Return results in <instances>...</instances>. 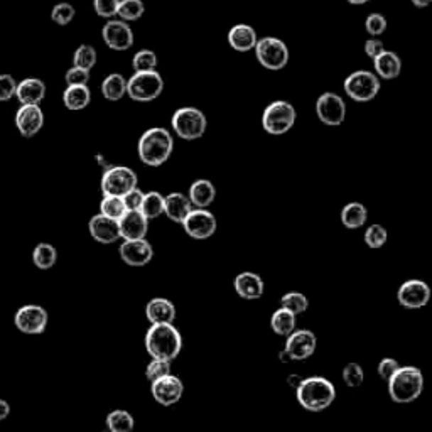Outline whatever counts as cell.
Segmentation results:
<instances>
[{
  "label": "cell",
  "instance_id": "46",
  "mask_svg": "<svg viewBox=\"0 0 432 432\" xmlns=\"http://www.w3.org/2000/svg\"><path fill=\"white\" fill-rule=\"evenodd\" d=\"M120 0H93V9L103 19H112L117 16Z\"/></svg>",
  "mask_w": 432,
  "mask_h": 432
},
{
  "label": "cell",
  "instance_id": "22",
  "mask_svg": "<svg viewBox=\"0 0 432 432\" xmlns=\"http://www.w3.org/2000/svg\"><path fill=\"white\" fill-rule=\"evenodd\" d=\"M235 291L238 297L245 301H255L260 299L265 292L264 279L255 272H242L235 277Z\"/></svg>",
  "mask_w": 432,
  "mask_h": 432
},
{
  "label": "cell",
  "instance_id": "10",
  "mask_svg": "<svg viewBox=\"0 0 432 432\" xmlns=\"http://www.w3.org/2000/svg\"><path fill=\"white\" fill-rule=\"evenodd\" d=\"M135 186H139L137 173L127 166H108L102 176L103 195L124 196Z\"/></svg>",
  "mask_w": 432,
  "mask_h": 432
},
{
  "label": "cell",
  "instance_id": "29",
  "mask_svg": "<svg viewBox=\"0 0 432 432\" xmlns=\"http://www.w3.org/2000/svg\"><path fill=\"white\" fill-rule=\"evenodd\" d=\"M90 102H92V92L88 85H68L63 92V103L71 112L85 110Z\"/></svg>",
  "mask_w": 432,
  "mask_h": 432
},
{
  "label": "cell",
  "instance_id": "37",
  "mask_svg": "<svg viewBox=\"0 0 432 432\" xmlns=\"http://www.w3.org/2000/svg\"><path fill=\"white\" fill-rule=\"evenodd\" d=\"M281 306L282 308L289 309L291 313L296 314V316H299V314H304L306 310H308L309 301H308V297L303 294V292L292 291V292H287V294L282 296Z\"/></svg>",
  "mask_w": 432,
  "mask_h": 432
},
{
  "label": "cell",
  "instance_id": "19",
  "mask_svg": "<svg viewBox=\"0 0 432 432\" xmlns=\"http://www.w3.org/2000/svg\"><path fill=\"white\" fill-rule=\"evenodd\" d=\"M117 222L122 240H137L147 237L148 220L139 210H127Z\"/></svg>",
  "mask_w": 432,
  "mask_h": 432
},
{
  "label": "cell",
  "instance_id": "47",
  "mask_svg": "<svg viewBox=\"0 0 432 432\" xmlns=\"http://www.w3.org/2000/svg\"><path fill=\"white\" fill-rule=\"evenodd\" d=\"M17 81L12 75H0V102H9L16 97Z\"/></svg>",
  "mask_w": 432,
  "mask_h": 432
},
{
  "label": "cell",
  "instance_id": "44",
  "mask_svg": "<svg viewBox=\"0 0 432 432\" xmlns=\"http://www.w3.org/2000/svg\"><path fill=\"white\" fill-rule=\"evenodd\" d=\"M171 373V362L168 360H159V358H152V362L147 364L146 368V378L148 382H156L157 378H162Z\"/></svg>",
  "mask_w": 432,
  "mask_h": 432
},
{
  "label": "cell",
  "instance_id": "31",
  "mask_svg": "<svg viewBox=\"0 0 432 432\" xmlns=\"http://www.w3.org/2000/svg\"><path fill=\"white\" fill-rule=\"evenodd\" d=\"M368 220V210L364 208V205L358 201L348 202L345 206L343 211H341V223L345 225L346 228L350 230H357L362 228Z\"/></svg>",
  "mask_w": 432,
  "mask_h": 432
},
{
  "label": "cell",
  "instance_id": "24",
  "mask_svg": "<svg viewBox=\"0 0 432 432\" xmlns=\"http://www.w3.org/2000/svg\"><path fill=\"white\" fill-rule=\"evenodd\" d=\"M46 97V85L39 78H26L17 83L16 98L21 105H39Z\"/></svg>",
  "mask_w": 432,
  "mask_h": 432
},
{
  "label": "cell",
  "instance_id": "23",
  "mask_svg": "<svg viewBox=\"0 0 432 432\" xmlns=\"http://www.w3.org/2000/svg\"><path fill=\"white\" fill-rule=\"evenodd\" d=\"M176 316V306L166 297H154L146 306V318L151 324H173Z\"/></svg>",
  "mask_w": 432,
  "mask_h": 432
},
{
  "label": "cell",
  "instance_id": "7",
  "mask_svg": "<svg viewBox=\"0 0 432 432\" xmlns=\"http://www.w3.org/2000/svg\"><path fill=\"white\" fill-rule=\"evenodd\" d=\"M296 108L286 100L272 102L262 114V127L270 135H284L294 127Z\"/></svg>",
  "mask_w": 432,
  "mask_h": 432
},
{
  "label": "cell",
  "instance_id": "27",
  "mask_svg": "<svg viewBox=\"0 0 432 432\" xmlns=\"http://www.w3.org/2000/svg\"><path fill=\"white\" fill-rule=\"evenodd\" d=\"M191 210V201L183 193H171V195L164 196V215L168 216L171 222L181 225Z\"/></svg>",
  "mask_w": 432,
  "mask_h": 432
},
{
  "label": "cell",
  "instance_id": "20",
  "mask_svg": "<svg viewBox=\"0 0 432 432\" xmlns=\"http://www.w3.org/2000/svg\"><path fill=\"white\" fill-rule=\"evenodd\" d=\"M90 235L94 242L102 243V245H110L120 240V232H119V222L114 218H108V216L98 213L92 216L88 223Z\"/></svg>",
  "mask_w": 432,
  "mask_h": 432
},
{
  "label": "cell",
  "instance_id": "42",
  "mask_svg": "<svg viewBox=\"0 0 432 432\" xmlns=\"http://www.w3.org/2000/svg\"><path fill=\"white\" fill-rule=\"evenodd\" d=\"M341 375H343L345 385L350 387V389H358L364 382V370L360 363H348L343 368Z\"/></svg>",
  "mask_w": 432,
  "mask_h": 432
},
{
  "label": "cell",
  "instance_id": "36",
  "mask_svg": "<svg viewBox=\"0 0 432 432\" xmlns=\"http://www.w3.org/2000/svg\"><path fill=\"white\" fill-rule=\"evenodd\" d=\"M146 12V6L142 0H120L119 9H117V16L119 19L125 22L139 21Z\"/></svg>",
  "mask_w": 432,
  "mask_h": 432
},
{
  "label": "cell",
  "instance_id": "43",
  "mask_svg": "<svg viewBox=\"0 0 432 432\" xmlns=\"http://www.w3.org/2000/svg\"><path fill=\"white\" fill-rule=\"evenodd\" d=\"M75 16H76L75 7L68 2L56 4L51 11V19L54 24H58V26H68L71 21L75 19Z\"/></svg>",
  "mask_w": 432,
  "mask_h": 432
},
{
  "label": "cell",
  "instance_id": "52",
  "mask_svg": "<svg viewBox=\"0 0 432 432\" xmlns=\"http://www.w3.org/2000/svg\"><path fill=\"white\" fill-rule=\"evenodd\" d=\"M9 414H11V405H9V402H6V400L0 399V421L7 418Z\"/></svg>",
  "mask_w": 432,
  "mask_h": 432
},
{
  "label": "cell",
  "instance_id": "45",
  "mask_svg": "<svg viewBox=\"0 0 432 432\" xmlns=\"http://www.w3.org/2000/svg\"><path fill=\"white\" fill-rule=\"evenodd\" d=\"M364 29H367V33L370 34L372 38H378V36L384 34L387 29V19L384 14H370V16L367 17V21H364Z\"/></svg>",
  "mask_w": 432,
  "mask_h": 432
},
{
  "label": "cell",
  "instance_id": "8",
  "mask_svg": "<svg viewBox=\"0 0 432 432\" xmlns=\"http://www.w3.org/2000/svg\"><path fill=\"white\" fill-rule=\"evenodd\" d=\"M254 51L256 61L265 70L279 71L282 68H286L287 63H289V48H287V44L282 39L272 38V36L256 39Z\"/></svg>",
  "mask_w": 432,
  "mask_h": 432
},
{
  "label": "cell",
  "instance_id": "41",
  "mask_svg": "<svg viewBox=\"0 0 432 432\" xmlns=\"http://www.w3.org/2000/svg\"><path fill=\"white\" fill-rule=\"evenodd\" d=\"M389 233L384 225H370L364 230V243H367L370 249H382L387 243Z\"/></svg>",
  "mask_w": 432,
  "mask_h": 432
},
{
  "label": "cell",
  "instance_id": "30",
  "mask_svg": "<svg viewBox=\"0 0 432 432\" xmlns=\"http://www.w3.org/2000/svg\"><path fill=\"white\" fill-rule=\"evenodd\" d=\"M102 94L108 102H119L127 94V80L124 75L112 73L102 83Z\"/></svg>",
  "mask_w": 432,
  "mask_h": 432
},
{
  "label": "cell",
  "instance_id": "17",
  "mask_svg": "<svg viewBox=\"0 0 432 432\" xmlns=\"http://www.w3.org/2000/svg\"><path fill=\"white\" fill-rule=\"evenodd\" d=\"M103 43L114 51H129L134 46V31L125 21H108L102 29Z\"/></svg>",
  "mask_w": 432,
  "mask_h": 432
},
{
  "label": "cell",
  "instance_id": "26",
  "mask_svg": "<svg viewBox=\"0 0 432 432\" xmlns=\"http://www.w3.org/2000/svg\"><path fill=\"white\" fill-rule=\"evenodd\" d=\"M228 44L238 53H249L255 48L256 31L249 24H237L228 31Z\"/></svg>",
  "mask_w": 432,
  "mask_h": 432
},
{
  "label": "cell",
  "instance_id": "25",
  "mask_svg": "<svg viewBox=\"0 0 432 432\" xmlns=\"http://www.w3.org/2000/svg\"><path fill=\"white\" fill-rule=\"evenodd\" d=\"M373 68H375V75L378 78L395 80L399 78L400 71H402V61H400L397 53L384 49L378 56L373 58Z\"/></svg>",
  "mask_w": 432,
  "mask_h": 432
},
{
  "label": "cell",
  "instance_id": "49",
  "mask_svg": "<svg viewBox=\"0 0 432 432\" xmlns=\"http://www.w3.org/2000/svg\"><path fill=\"white\" fill-rule=\"evenodd\" d=\"M144 195H146V193H144L142 189H139V186H135L130 189V191L125 193V195L122 196V200H124L127 210H141Z\"/></svg>",
  "mask_w": 432,
  "mask_h": 432
},
{
  "label": "cell",
  "instance_id": "28",
  "mask_svg": "<svg viewBox=\"0 0 432 432\" xmlns=\"http://www.w3.org/2000/svg\"><path fill=\"white\" fill-rule=\"evenodd\" d=\"M189 201L196 208H208L216 200V188L208 179H198L189 188Z\"/></svg>",
  "mask_w": 432,
  "mask_h": 432
},
{
  "label": "cell",
  "instance_id": "54",
  "mask_svg": "<svg viewBox=\"0 0 432 432\" xmlns=\"http://www.w3.org/2000/svg\"><path fill=\"white\" fill-rule=\"evenodd\" d=\"M301 380H303V377H299V375H291V377H289V384H291L292 387H294V389H296L297 385L301 384Z\"/></svg>",
  "mask_w": 432,
  "mask_h": 432
},
{
  "label": "cell",
  "instance_id": "34",
  "mask_svg": "<svg viewBox=\"0 0 432 432\" xmlns=\"http://www.w3.org/2000/svg\"><path fill=\"white\" fill-rule=\"evenodd\" d=\"M58 260V252L51 243H39L36 245V249L33 250V262L38 269L40 270H48L54 267Z\"/></svg>",
  "mask_w": 432,
  "mask_h": 432
},
{
  "label": "cell",
  "instance_id": "11",
  "mask_svg": "<svg viewBox=\"0 0 432 432\" xmlns=\"http://www.w3.org/2000/svg\"><path fill=\"white\" fill-rule=\"evenodd\" d=\"M181 225L186 235L195 238V240H206V238L213 237L216 228H218L216 216L208 211V208L191 210Z\"/></svg>",
  "mask_w": 432,
  "mask_h": 432
},
{
  "label": "cell",
  "instance_id": "18",
  "mask_svg": "<svg viewBox=\"0 0 432 432\" xmlns=\"http://www.w3.org/2000/svg\"><path fill=\"white\" fill-rule=\"evenodd\" d=\"M119 254L120 259L130 267H144L154 256V249L146 238H137V240H124Z\"/></svg>",
  "mask_w": 432,
  "mask_h": 432
},
{
  "label": "cell",
  "instance_id": "39",
  "mask_svg": "<svg viewBox=\"0 0 432 432\" xmlns=\"http://www.w3.org/2000/svg\"><path fill=\"white\" fill-rule=\"evenodd\" d=\"M127 211L122 196H112V195H103V200L100 202V213L108 216V218L119 220L122 215Z\"/></svg>",
  "mask_w": 432,
  "mask_h": 432
},
{
  "label": "cell",
  "instance_id": "6",
  "mask_svg": "<svg viewBox=\"0 0 432 432\" xmlns=\"http://www.w3.org/2000/svg\"><path fill=\"white\" fill-rule=\"evenodd\" d=\"M162 92H164V80L156 70L135 71L127 80V94L135 102H154Z\"/></svg>",
  "mask_w": 432,
  "mask_h": 432
},
{
  "label": "cell",
  "instance_id": "14",
  "mask_svg": "<svg viewBox=\"0 0 432 432\" xmlns=\"http://www.w3.org/2000/svg\"><path fill=\"white\" fill-rule=\"evenodd\" d=\"M286 353L289 355L291 362H303L313 357L318 346V338L310 330H296L286 336Z\"/></svg>",
  "mask_w": 432,
  "mask_h": 432
},
{
  "label": "cell",
  "instance_id": "32",
  "mask_svg": "<svg viewBox=\"0 0 432 432\" xmlns=\"http://www.w3.org/2000/svg\"><path fill=\"white\" fill-rule=\"evenodd\" d=\"M270 326H272V330L276 335L286 338L296 330L297 316L294 313H291L289 309L282 308L281 306V308H279L276 313L272 314V318H270Z\"/></svg>",
  "mask_w": 432,
  "mask_h": 432
},
{
  "label": "cell",
  "instance_id": "48",
  "mask_svg": "<svg viewBox=\"0 0 432 432\" xmlns=\"http://www.w3.org/2000/svg\"><path fill=\"white\" fill-rule=\"evenodd\" d=\"M65 80H66V85H88L90 71L83 70V68L73 66L66 71Z\"/></svg>",
  "mask_w": 432,
  "mask_h": 432
},
{
  "label": "cell",
  "instance_id": "53",
  "mask_svg": "<svg viewBox=\"0 0 432 432\" xmlns=\"http://www.w3.org/2000/svg\"><path fill=\"white\" fill-rule=\"evenodd\" d=\"M411 2H412L414 6H416L417 9H426V7H429V6H431L432 0H411Z\"/></svg>",
  "mask_w": 432,
  "mask_h": 432
},
{
  "label": "cell",
  "instance_id": "33",
  "mask_svg": "<svg viewBox=\"0 0 432 432\" xmlns=\"http://www.w3.org/2000/svg\"><path fill=\"white\" fill-rule=\"evenodd\" d=\"M141 213L146 216L147 220H156L164 215V196L157 191H148L144 195Z\"/></svg>",
  "mask_w": 432,
  "mask_h": 432
},
{
  "label": "cell",
  "instance_id": "16",
  "mask_svg": "<svg viewBox=\"0 0 432 432\" xmlns=\"http://www.w3.org/2000/svg\"><path fill=\"white\" fill-rule=\"evenodd\" d=\"M397 301L402 308L407 309L424 308L431 301V287L418 279L405 281L397 291Z\"/></svg>",
  "mask_w": 432,
  "mask_h": 432
},
{
  "label": "cell",
  "instance_id": "4",
  "mask_svg": "<svg viewBox=\"0 0 432 432\" xmlns=\"http://www.w3.org/2000/svg\"><path fill=\"white\" fill-rule=\"evenodd\" d=\"M389 395L397 404H411L418 399V395L424 390V375L417 367L405 364L399 367L397 372L389 380Z\"/></svg>",
  "mask_w": 432,
  "mask_h": 432
},
{
  "label": "cell",
  "instance_id": "12",
  "mask_svg": "<svg viewBox=\"0 0 432 432\" xmlns=\"http://www.w3.org/2000/svg\"><path fill=\"white\" fill-rule=\"evenodd\" d=\"M316 115L328 127H340L346 119V103L338 93L326 92L316 100Z\"/></svg>",
  "mask_w": 432,
  "mask_h": 432
},
{
  "label": "cell",
  "instance_id": "5",
  "mask_svg": "<svg viewBox=\"0 0 432 432\" xmlns=\"http://www.w3.org/2000/svg\"><path fill=\"white\" fill-rule=\"evenodd\" d=\"M171 127L174 134L183 141H198L201 139L208 127V119L196 107H183L173 114Z\"/></svg>",
  "mask_w": 432,
  "mask_h": 432
},
{
  "label": "cell",
  "instance_id": "51",
  "mask_svg": "<svg viewBox=\"0 0 432 432\" xmlns=\"http://www.w3.org/2000/svg\"><path fill=\"white\" fill-rule=\"evenodd\" d=\"M384 43L378 38H370L368 40H364V54H367L368 58H372V60L384 51Z\"/></svg>",
  "mask_w": 432,
  "mask_h": 432
},
{
  "label": "cell",
  "instance_id": "13",
  "mask_svg": "<svg viewBox=\"0 0 432 432\" xmlns=\"http://www.w3.org/2000/svg\"><path fill=\"white\" fill-rule=\"evenodd\" d=\"M48 321V310L38 304L22 306V308L17 309L16 316H14L16 328L21 333H26V335H40V333H44Z\"/></svg>",
  "mask_w": 432,
  "mask_h": 432
},
{
  "label": "cell",
  "instance_id": "21",
  "mask_svg": "<svg viewBox=\"0 0 432 432\" xmlns=\"http://www.w3.org/2000/svg\"><path fill=\"white\" fill-rule=\"evenodd\" d=\"M44 114L39 105H22L16 114V127L21 135L31 139L43 129Z\"/></svg>",
  "mask_w": 432,
  "mask_h": 432
},
{
  "label": "cell",
  "instance_id": "1",
  "mask_svg": "<svg viewBox=\"0 0 432 432\" xmlns=\"http://www.w3.org/2000/svg\"><path fill=\"white\" fill-rule=\"evenodd\" d=\"M146 350L151 358L173 362L183 350V336L173 324H151L146 333Z\"/></svg>",
  "mask_w": 432,
  "mask_h": 432
},
{
  "label": "cell",
  "instance_id": "35",
  "mask_svg": "<svg viewBox=\"0 0 432 432\" xmlns=\"http://www.w3.org/2000/svg\"><path fill=\"white\" fill-rule=\"evenodd\" d=\"M107 427L110 432H132L135 418L127 411H112L107 416Z\"/></svg>",
  "mask_w": 432,
  "mask_h": 432
},
{
  "label": "cell",
  "instance_id": "2",
  "mask_svg": "<svg viewBox=\"0 0 432 432\" xmlns=\"http://www.w3.org/2000/svg\"><path fill=\"white\" fill-rule=\"evenodd\" d=\"M174 151V139L168 129L152 127L139 139V159L148 168H159L169 161Z\"/></svg>",
  "mask_w": 432,
  "mask_h": 432
},
{
  "label": "cell",
  "instance_id": "50",
  "mask_svg": "<svg viewBox=\"0 0 432 432\" xmlns=\"http://www.w3.org/2000/svg\"><path fill=\"white\" fill-rule=\"evenodd\" d=\"M399 367L400 364L395 358H384L380 363H378V368H377L378 377L384 378V380L387 382L395 372H397Z\"/></svg>",
  "mask_w": 432,
  "mask_h": 432
},
{
  "label": "cell",
  "instance_id": "55",
  "mask_svg": "<svg viewBox=\"0 0 432 432\" xmlns=\"http://www.w3.org/2000/svg\"><path fill=\"white\" fill-rule=\"evenodd\" d=\"M346 2L351 4V6H363V4L370 2V0H346Z\"/></svg>",
  "mask_w": 432,
  "mask_h": 432
},
{
  "label": "cell",
  "instance_id": "40",
  "mask_svg": "<svg viewBox=\"0 0 432 432\" xmlns=\"http://www.w3.org/2000/svg\"><path fill=\"white\" fill-rule=\"evenodd\" d=\"M134 71H151L157 68V54L152 49H141L132 58Z\"/></svg>",
  "mask_w": 432,
  "mask_h": 432
},
{
  "label": "cell",
  "instance_id": "38",
  "mask_svg": "<svg viewBox=\"0 0 432 432\" xmlns=\"http://www.w3.org/2000/svg\"><path fill=\"white\" fill-rule=\"evenodd\" d=\"M97 49L92 44H81V46L76 48L73 54V66L92 71V68L97 65Z\"/></svg>",
  "mask_w": 432,
  "mask_h": 432
},
{
  "label": "cell",
  "instance_id": "15",
  "mask_svg": "<svg viewBox=\"0 0 432 432\" xmlns=\"http://www.w3.org/2000/svg\"><path fill=\"white\" fill-rule=\"evenodd\" d=\"M151 392L156 402L162 405V407H173V405H176L183 399L184 385L181 378L169 373V375L157 378L156 382H152Z\"/></svg>",
  "mask_w": 432,
  "mask_h": 432
},
{
  "label": "cell",
  "instance_id": "9",
  "mask_svg": "<svg viewBox=\"0 0 432 432\" xmlns=\"http://www.w3.org/2000/svg\"><path fill=\"white\" fill-rule=\"evenodd\" d=\"M382 85L375 73L367 70H358L345 78L343 90L351 100L364 103L372 102L380 92Z\"/></svg>",
  "mask_w": 432,
  "mask_h": 432
},
{
  "label": "cell",
  "instance_id": "3",
  "mask_svg": "<svg viewBox=\"0 0 432 432\" xmlns=\"http://www.w3.org/2000/svg\"><path fill=\"white\" fill-rule=\"evenodd\" d=\"M294 390L297 402L309 412H321L336 399L335 385L324 377L303 378Z\"/></svg>",
  "mask_w": 432,
  "mask_h": 432
}]
</instances>
